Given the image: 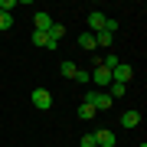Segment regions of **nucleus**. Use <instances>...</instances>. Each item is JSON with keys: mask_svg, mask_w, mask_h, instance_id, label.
<instances>
[{"mask_svg": "<svg viewBox=\"0 0 147 147\" xmlns=\"http://www.w3.org/2000/svg\"><path fill=\"white\" fill-rule=\"evenodd\" d=\"M85 105H92L95 111H108L115 101L108 98V92H105V88H88V95H85Z\"/></svg>", "mask_w": 147, "mask_h": 147, "instance_id": "f257e3e1", "label": "nucleus"}, {"mask_svg": "<svg viewBox=\"0 0 147 147\" xmlns=\"http://www.w3.org/2000/svg\"><path fill=\"white\" fill-rule=\"evenodd\" d=\"M131 75H134V69L127 65V62H118L115 69H111V82H118V85H127Z\"/></svg>", "mask_w": 147, "mask_h": 147, "instance_id": "f03ea898", "label": "nucleus"}, {"mask_svg": "<svg viewBox=\"0 0 147 147\" xmlns=\"http://www.w3.org/2000/svg\"><path fill=\"white\" fill-rule=\"evenodd\" d=\"M33 105H36L39 111H49L53 108V95H49L46 88H33Z\"/></svg>", "mask_w": 147, "mask_h": 147, "instance_id": "7ed1b4c3", "label": "nucleus"}, {"mask_svg": "<svg viewBox=\"0 0 147 147\" xmlns=\"http://www.w3.org/2000/svg\"><path fill=\"white\" fill-rule=\"evenodd\" d=\"M88 75H92V82L98 85V88H108V85H111V72H108L105 65H95V69H92Z\"/></svg>", "mask_w": 147, "mask_h": 147, "instance_id": "20e7f679", "label": "nucleus"}, {"mask_svg": "<svg viewBox=\"0 0 147 147\" xmlns=\"http://www.w3.org/2000/svg\"><path fill=\"white\" fill-rule=\"evenodd\" d=\"M95 144L98 147H115V131H108V127H101V131H95Z\"/></svg>", "mask_w": 147, "mask_h": 147, "instance_id": "39448f33", "label": "nucleus"}, {"mask_svg": "<svg viewBox=\"0 0 147 147\" xmlns=\"http://www.w3.org/2000/svg\"><path fill=\"white\" fill-rule=\"evenodd\" d=\"M105 20H108V16L98 13V10L88 13V33H101V30H105Z\"/></svg>", "mask_w": 147, "mask_h": 147, "instance_id": "423d86ee", "label": "nucleus"}, {"mask_svg": "<svg viewBox=\"0 0 147 147\" xmlns=\"http://www.w3.org/2000/svg\"><path fill=\"white\" fill-rule=\"evenodd\" d=\"M49 26H53L49 13H36V16H33V30H36V33H49Z\"/></svg>", "mask_w": 147, "mask_h": 147, "instance_id": "0eeeda50", "label": "nucleus"}, {"mask_svg": "<svg viewBox=\"0 0 147 147\" xmlns=\"http://www.w3.org/2000/svg\"><path fill=\"white\" fill-rule=\"evenodd\" d=\"M33 46H39V49H56L59 42H53L46 33H36V30H33Z\"/></svg>", "mask_w": 147, "mask_h": 147, "instance_id": "6e6552de", "label": "nucleus"}, {"mask_svg": "<svg viewBox=\"0 0 147 147\" xmlns=\"http://www.w3.org/2000/svg\"><path fill=\"white\" fill-rule=\"evenodd\" d=\"M121 124H124V127H137V124H141V111H124V115H121Z\"/></svg>", "mask_w": 147, "mask_h": 147, "instance_id": "1a4fd4ad", "label": "nucleus"}, {"mask_svg": "<svg viewBox=\"0 0 147 147\" xmlns=\"http://www.w3.org/2000/svg\"><path fill=\"white\" fill-rule=\"evenodd\" d=\"M105 92H108V98L115 101V98H124V95H127V85H118V82H111Z\"/></svg>", "mask_w": 147, "mask_h": 147, "instance_id": "9d476101", "label": "nucleus"}, {"mask_svg": "<svg viewBox=\"0 0 147 147\" xmlns=\"http://www.w3.org/2000/svg\"><path fill=\"white\" fill-rule=\"evenodd\" d=\"M111 42H115V33H108V30H101V33H95V46H111Z\"/></svg>", "mask_w": 147, "mask_h": 147, "instance_id": "9b49d317", "label": "nucleus"}, {"mask_svg": "<svg viewBox=\"0 0 147 147\" xmlns=\"http://www.w3.org/2000/svg\"><path fill=\"white\" fill-rule=\"evenodd\" d=\"M75 115H79L82 121H92V118H98V111H95L92 105H85V101H82V105H79V111H75Z\"/></svg>", "mask_w": 147, "mask_h": 147, "instance_id": "f8f14e48", "label": "nucleus"}, {"mask_svg": "<svg viewBox=\"0 0 147 147\" xmlns=\"http://www.w3.org/2000/svg\"><path fill=\"white\" fill-rule=\"evenodd\" d=\"M79 46L85 49V53H92V49H95V33H82V36H79Z\"/></svg>", "mask_w": 147, "mask_h": 147, "instance_id": "ddd939ff", "label": "nucleus"}, {"mask_svg": "<svg viewBox=\"0 0 147 147\" xmlns=\"http://www.w3.org/2000/svg\"><path fill=\"white\" fill-rule=\"evenodd\" d=\"M46 36L53 39V42H59V39L65 36V30H62V23H53V26H49V33H46Z\"/></svg>", "mask_w": 147, "mask_h": 147, "instance_id": "4468645a", "label": "nucleus"}, {"mask_svg": "<svg viewBox=\"0 0 147 147\" xmlns=\"http://www.w3.org/2000/svg\"><path fill=\"white\" fill-rule=\"evenodd\" d=\"M98 65H105V69H108V72H111V69H115V65H118V56H115V53H108L105 59H98Z\"/></svg>", "mask_w": 147, "mask_h": 147, "instance_id": "2eb2a0df", "label": "nucleus"}, {"mask_svg": "<svg viewBox=\"0 0 147 147\" xmlns=\"http://www.w3.org/2000/svg\"><path fill=\"white\" fill-rule=\"evenodd\" d=\"M75 72H79L75 62H62V75H65V79H75Z\"/></svg>", "mask_w": 147, "mask_h": 147, "instance_id": "dca6fc26", "label": "nucleus"}, {"mask_svg": "<svg viewBox=\"0 0 147 147\" xmlns=\"http://www.w3.org/2000/svg\"><path fill=\"white\" fill-rule=\"evenodd\" d=\"M10 26H13V16L0 10V33H3V30H10Z\"/></svg>", "mask_w": 147, "mask_h": 147, "instance_id": "f3484780", "label": "nucleus"}, {"mask_svg": "<svg viewBox=\"0 0 147 147\" xmlns=\"http://www.w3.org/2000/svg\"><path fill=\"white\" fill-rule=\"evenodd\" d=\"M79 147H98V144H95V134H82L79 137Z\"/></svg>", "mask_w": 147, "mask_h": 147, "instance_id": "a211bd4d", "label": "nucleus"}, {"mask_svg": "<svg viewBox=\"0 0 147 147\" xmlns=\"http://www.w3.org/2000/svg\"><path fill=\"white\" fill-rule=\"evenodd\" d=\"M75 82H79V85H88V82H92V75L85 72V69H79V72H75Z\"/></svg>", "mask_w": 147, "mask_h": 147, "instance_id": "6ab92c4d", "label": "nucleus"}]
</instances>
